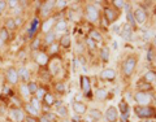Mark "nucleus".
<instances>
[{"label": "nucleus", "instance_id": "34", "mask_svg": "<svg viewBox=\"0 0 156 122\" xmlns=\"http://www.w3.org/2000/svg\"><path fill=\"white\" fill-rule=\"evenodd\" d=\"M112 3H113L117 7V8H124V7L126 5V3L124 1V0H113Z\"/></svg>", "mask_w": 156, "mask_h": 122}, {"label": "nucleus", "instance_id": "8", "mask_svg": "<svg viewBox=\"0 0 156 122\" xmlns=\"http://www.w3.org/2000/svg\"><path fill=\"white\" fill-rule=\"evenodd\" d=\"M100 78L101 79H105V81H113L116 78V71L113 69H104L103 71L100 73Z\"/></svg>", "mask_w": 156, "mask_h": 122}, {"label": "nucleus", "instance_id": "14", "mask_svg": "<svg viewBox=\"0 0 156 122\" xmlns=\"http://www.w3.org/2000/svg\"><path fill=\"white\" fill-rule=\"evenodd\" d=\"M53 4H55V1H52V0L47 1V3L43 5V8H42V14H43V16H47V14H48L49 10H51L52 7H53Z\"/></svg>", "mask_w": 156, "mask_h": 122}, {"label": "nucleus", "instance_id": "11", "mask_svg": "<svg viewBox=\"0 0 156 122\" xmlns=\"http://www.w3.org/2000/svg\"><path fill=\"white\" fill-rule=\"evenodd\" d=\"M132 35H133V29H132V26H130L129 24L124 25L122 30H121V37H122L125 40H128V39H130V38H132Z\"/></svg>", "mask_w": 156, "mask_h": 122}, {"label": "nucleus", "instance_id": "42", "mask_svg": "<svg viewBox=\"0 0 156 122\" xmlns=\"http://www.w3.org/2000/svg\"><path fill=\"white\" fill-rule=\"evenodd\" d=\"M21 91H22V94H24V96H28L30 92H29V90H28V87L26 86H22L21 87Z\"/></svg>", "mask_w": 156, "mask_h": 122}, {"label": "nucleus", "instance_id": "17", "mask_svg": "<svg viewBox=\"0 0 156 122\" xmlns=\"http://www.w3.org/2000/svg\"><path fill=\"white\" fill-rule=\"evenodd\" d=\"M35 60H37V62L39 65H46L47 64V61H48V57H47V55L46 53H39V55L35 57Z\"/></svg>", "mask_w": 156, "mask_h": 122}, {"label": "nucleus", "instance_id": "9", "mask_svg": "<svg viewBox=\"0 0 156 122\" xmlns=\"http://www.w3.org/2000/svg\"><path fill=\"white\" fill-rule=\"evenodd\" d=\"M73 109L78 116H81V114H85L86 113L87 107H86V104L82 103V101H74L73 103Z\"/></svg>", "mask_w": 156, "mask_h": 122}, {"label": "nucleus", "instance_id": "49", "mask_svg": "<svg viewBox=\"0 0 156 122\" xmlns=\"http://www.w3.org/2000/svg\"><path fill=\"white\" fill-rule=\"evenodd\" d=\"M73 121H74V122H81V117L76 114V116H73Z\"/></svg>", "mask_w": 156, "mask_h": 122}, {"label": "nucleus", "instance_id": "10", "mask_svg": "<svg viewBox=\"0 0 156 122\" xmlns=\"http://www.w3.org/2000/svg\"><path fill=\"white\" fill-rule=\"evenodd\" d=\"M11 116H12V118L14 119L16 122H22L25 119L24 112H22L21 109H18V108H14V109H12V112H11Z\"/></svg>", "mask_w": 156, "mask_h": 122}, {"label": "nucleus", "instance_id": "56", "mask_svg": "<svg viewBox=\"0 0 156 122\" xmlns=\"http://www.w3.org/2000/svg\"><path fill=\"white\" fill-rule=\"evenodd\" d=\"M0 14H1V9H0Z\"/></svg>", "mask_w": 156, "mask_h": 122}, {"label": "nucleus", "instance_id": "31", "mask_svg": "<svg viewBox=\"0 0 156 122\" xmlns=\"http://www.w3.org/2000/svg\"><path fill=\"white\" fill-rule=\"evenodd\" d=\"M26 112L30 113L31 116H37V114H38V110L35 109L31 104H28V105H26Z\"/></svg>", "mask_w": 156, "mask_h": 122}, {"label": "nucleus", "instance_id": "25", "mask_svg": "<svg viewBox=\"0 0 156 122\" xmlns=\"http://www.w3.org/2000/svg\"><path fill=\"white\" fill-rule=\"evenodd\" d=\"M55 38H56V34L53 33V31H49V33H47L46 44H52V43H53V40H55Z\"/></svg>", "mask_w": 156, "mask_h": 122}, {"label": "nucleus", "instance_id": "44", "mask_svg": "<svg viewBox=\"0 0 156 122\" xmlns=\"http://www.w3.org/2000/svg\"><path fill=\"white\" fill-rule=\"evenodd\" d=\"M56 52H57V46L52 44L51 48H49V53H56Z\"/></svg>", "mask_w": 156, "mask_h": 122}, {"label": "nucleus", "instance_id": "29", "mask_svg": "<svg viewBox=\"0 0 156 122\" xmlns=\"http://www.w3.org/2000/svg\"><path fill=\"white\" fill-rule=\"evenodd\" d=\"M38 26H39V20H38V18H34V20H33V24H31V28L29 29V33L33 34L34 31H37Z\"/></svg>", "mask_w": 156, "mask_h": 122}, {"label": "nucleus", "instance_id": "51", "mask_svg": "<svg viewBox=\"0 0 156 122\" xmlns=\"http://www.w3.org/2000/svg\"><path fill=\"white\" fill-rule=\"evenodd\" d=\"M26 121H28V122H37L33 117H26Z\"/></svg>", "mask_w": 156, "mask_h": 122}, {"label": "nucleus", "instance_id": "27", "mask_svg": "<svg viewBox=\"0 0 156 122\" xmlns=\"http://www.w3.org/2000/svg\"><path fill=\"white\" fill-rule=\"evenodd\" d=\"M107 95H108V92L104 89H98V91H96V96H98V99H100V100H104V99L107 98Z\"/></svg>", "mask_w": 156, "mask_h": 122}, {"label": "nucleus", "instance_id": "28", "mask_svg": "<svg viewBox=\"0 0 156 122\" xmlns=\"http://www.w3.org/2000/svg\"><path fill=\"white\" fill-rule=\"evenodd\" d=\"M120 112L122 113V114H129V107L124 100L120 103Z\"/></svg>", "mask_w": 156, "mask_h": 122}, {"label": "nucleus", "instance_id": "22", "mask_svg": "<svg viewBox=\"0 0 156 122\" xmlns=\"http://www.w3.org/2000/svg\"><path fill=\"white\" fill-rule=\"evenodd\" d=\"M55 28H56V31H65L66 30V21H64V20L57 21V24L55 25Z\"/></svg>", "mask_w": 156, "mask_h": 122}, {"label": "nucleus", "instance_id": "1", "mask_svg": "<svg viewBox=\"0 0 156 122\" xmlns=\"http://www.w3.org/2000/svg\"><path fill=\"white\" fill-rule=\"evenodd\" d=\"M135 66H137V58L135 57H128L126 61L124 62V73L125 75H132L134 71Z\"/></svg>", "mask_w": 156, "mask_h": 122}, {"label": "nucleus", "instance_id": "30", "mask_svg": "<svg viewBox=\"0 0 156 122\" xmlns=\"http://www.w3.org/2000/svg\"><path fill=\"white\" fill-rule=\"evenodd\" d=\"M28 90H29V92H30V94H37V91H38L37 83H35V82H30L28 85Z\"/></svg>", "mask_w": 156, "mask_h": 122}, {"label": "nucleus", "instance_id": "55", "mask_svg": "<svg viewBox=\"0 0 156 122\" xmlns=\"http://www.w3.org/2000/svg\"><path fill=\"white\" fill-rule=\"evenodd\" d=\"M153 42H155V44H156V34H155V37H153Z\"/></svg>", "mask_w": 156, "mask_h": 122}, {"label": "nucleus", "instance_id": "2", "mask_svg": "<svg viewBox=\"0 0 156 122\" xmlns=\"http://www.w3.org/2000/svg\"><path fill=\"white\" fill-rule=\"evenodd\" d=\"M135 113H137L138 117L141 118H151V116L153 114V109L151 107H141L138 105L137 108H134Z\"/></svg>", "mask_w": 156, "mask_h": 122}, {"label": "nucleus", "instance_id": "45", "mask_svg": "<svg viewBox=\"0 0 156 122\" xmlns=\"http://www.w3.org/2000/svg\"><path fill=\"white\" fill-rule=\"evenodd\" d=\"M46 116L48 117L49 121H55V119H56V116H55V114H52V113H47Z\"/></svg>", "mask_w": 156, "mask_h": 122}, {"label": "nucleus", "instance_id": "52", "mask_svg": "<svg viewBox=\"0 0 156 122\" xmlns=\"http://www.w3.org/2000/svg\"><path fill=\"white\" fill-rule=\"evenodd\" d=\"M85 122H94V119L91 118V117H87V118H86V121Z\"/></svg>", "mask_w": 156, "mask_h": 122}, {"label": "nucleus", "instance_id": "15", "mask_svg": "<svg viewBox=\"0 0 156 122\" xmlns=\"http://www.w3.org/2000/svg\"><path fill=\"white\" fill-rule=\"evenodd\" d=\"M18 78H21L22 81H28L29 79V75H30V73H29V70L26 69V68H21L18 71Z\"/></svg>", "mask_w": 156, "mask_h": 122}, {"label": "nucleus", "instance_id": "12", "mask_svg": "<svg viewBox=\"0 0 156 122\" xmlns=\"http://www.w3.org/2000/svg\"><path fill=\"white\" fill-rule=\"evenodd\" d=\"M104 14H105V18H107L108 22H115L117 18V14L113 9H111V8H105L104 10Z\"/></svg>", "mask_w": 156, "mask_h": 122}, {"label": "nucleus", "instance_id": "21", "mask_svg": "<svg viewBox=\"0 0 156 122\" xmlns=\"http://www.w3.org/2000/svg\"><path fill=\"white\" fill-rule=\"evenodd\" d=\"M126 13H128V21L130 22V26H135L134 16H133V13H132V8L129 5H126Z\"/></svg>", "mask_w": 156, "mask_h": 122}, {"label": "nucleus", "instance_id": "35", "mask_svg": "<svg viewBox=\"0 0 156 122\" xmlns=\"http://www.w3.org/2000/svg\"><path fill=\"white\" fill-rule=\"evenodd\" d=\"M86 43H87V46L90 47V49H95V48H96V43H95L92 39H90V38L86 39Z\"/></svg>", "mask_w": 156, "mask_h": 122}, {"label": "nucleus", "instance_id": "36", "mask_svg": "<svg viewBox=\"0 0 156 122\" xmlns=\"http://www.w3.org/2000/svg\"><path fill=\"white\" fill-rule=\"evenodd\" d=\"M39 44H40V40L38 39V38L37 39H34V42L31 43V49H38L39 48Z\"/></svg>", "mask_w": 156, "mask_h": 122}, {"label": "nucleus", "instance_id": "5", "mask_svg": "<svg viewBox=\"0 0 156 122\" xmlns=\"http://www.w3.org/2000/svg\"><path fill=\"white\" fill-rule=\"evenodd\" d=\"M117 118H118V112L115 107H109L105 112V119L108 122H116Z\"/></svg>", "mask_w": 156, "mask_h": 122}, {"label": "nucleus", "instance_id": "40", "mask_svg": "<svg viewBox=\"0 0 156 122\" xmlns=\"http://www.w3.org/2000/svg\"><path fill=\"white\" fill-rule=\"evenodd\" d=\"M44 95H46L44 90H43V89H38V91H37V96H38V99L44 98Z\"/></svg>", "mask_w": 156, "mask_h": 122}, {"label": "nucleus", "instance_id": "54", "mask_svg": "<svg viewBox=\"0 0 156 122\" xmlns=\"http://www.w3.org/2000/svg\"><path fill=\"white\" fill-rule=\"evenodd\" d=\"M143 122H152V119H144Z\"/></svg>", "mask_w": 156, "mask_h": 122}, {"label": "nucleus", "instance_id": "46", "mask_svg": "<svg viewBox=\"0 0 156 122\" xmlns=\"http://www.w3.org/2000/svg\"><path fill=\"white\" fill-rule=\"evenodd\" d=\"M7 4H9L11 7H17V4H18V1H14V0H11V1H7Z\"/></svg>", "mask_w": 156, "mask_h": 122}, {"label": "nucleus", "instance_id": "23", "mask_svg": "<svg viewBox=\"0 0 156 122\" xmlns=\"http://www.w3.org/2000/svg\"><path fill=\"white\" fill-rule=\"evenodd\" d=\"M100 57L103 58V61H108V58H109V49L103 47L100 49Z\"/></svg>", "mask_w": 156, "mask_h": 122}, {"label": "nucleus", "instance_id": "7", "mask_svg": "<svg viewBox=\"0 0 156 122\" xmlns=\"http://www.w3.org/2000/svg\"><path fill=\"white\" fill-rule=\"evenodd\" d=\"M7 78H8V82H9V83L16 85V83L18 82V73L16 71V69L9 68L8 71H7Z\"/></svg>", "mask_w": 156, "mask_h": 122}, {"label": "nucleus", "instance_id": "18", "mask_svg": "<svg viewBox=\"0 0 156 122\" xmlns=\"http://www.w3.org/2000/svg\"><path fill=\"white\" fill-rule=\"evenodd\" d=\"M89 38L94 40L95 43H96V42H101V35H100V34H99L96 30H91V31H90Z\"/></svg>", "mask_w": 156, "mask_h": 122}, {"label": "nucleus", "instance_id": "26", "mask_svg": "<svg viewBox=\"0 0 156 122\" xmlns=\"http://www.w3.org/2000/svg\"><path fill=\"white\" fill-rule=\"evenodd\" d=\"M60 44L63 47H65V48H68V47L70 46V38H69V35H64L61 38V40H60Z\"/></svg>", "mask_w": 156, "mask_h": 122}, {"label": "nucleus", "instance_id": "50", "mask_svg": "<svg viewBox=\"0 0 156 122\" xmlns=\"http://www.w3.org/2000/svg\"><path fill=\"white\" fill-rule=\"evenodd\" d=\"M7 5V1H0V9L3 10L4 9V7Z\"/></svg>", "mask_w": 156, "mask_h": 122}, {"label": "nucleus", "instance_id": "48", "mask_svg": "<svg viewBox=\"0 0 156 122\" xmlns=\"http://www.w3.org/2000/svg\"><path fill=\"white\" fill-rule=\"evenodd\" d=\"M39 121H40V122H51V121H49V119H48V117L46 116V114H44V116H43V117H40V119H39Z\"/></svg>", "mask_w": 156, "mask_h": 122}, {"label": "nucleus", "instance_id": "39", "mask_svg": "<svg viewBox=\"0 0 156 122\" xmlns=\"http://www.w3.org/2000/svg\"><path fill=\"white\" fill-rule=\"evenodd\" d=\"M57 113L61 116H66V108L65 107H59L57 108Z\"/></svg>", "mask_w": 156, "mask_h": 122}, {"label": "nucleus", "instance_id": "43", "mask_svg": "<svg viewBox=\"0 0 156 122\" xmlns=\"http://www.w3.org/2000/svg\"><path fill=\"white\" fill-rule=\"evenodd\" d=\"M139 87H143V89L142 90H150V85H148V83H139Z\"/></svg>", "mask_w": 156, "mask_h": 122}, {"label": "nucleus", "instance_id": "16", "mask_svg": "<svg viewBox=\"0 0 156 122\" xmlns=\"http://www.w3.org/2000/svg\"><path fill=\"white\" fill-rule=\"evenodd\" d=\"M89 117H91L94 121H96V119L101 118V113L99 109H90L89 110Z\"/></svg>", "mask_w": 156, "mask_h": 122}, {"label": "nucleus", "instance_id": "33", "mask_svg": "<svg viewBox=\"0 0 156 122\" xmlns=\"http://www.w3.org/2000/svg\"><path fill=\"white\" fill-rule=\"evenodd\" d=\"M8 37H9V35H8L7 29H1V30H0V39L3 40V42H5V40L8 39Z\"/></svg>", "mask_w": 156, "mask_h": 122}, {"label": "nucleus", "instance_id": "4", "mask_svg": "<svg viewBox=\"0 0 156 122\" xmlns=\"http://www.w3.org/2000/svg\"><path fill=\"white\" fill-rule=\"evenodd\" d=\"M86 16H87V18L90 21H96L99 17V12L96 9V7L92 5V4H89V5H86Z\"/></svg>", "mask_w": 156, "mask_h": 122}, {"label": "nucleus", "instance_id": "3", "mask_svg": "<svg viewBox=\"0 0 156 122\" xmlns=\"http://www.w3.org/2000/svg\"><path fill=\"white\" fill-rule=\"evenodd\" d=\"M134 99L141 107H147V104L150 103V100H151V95L144 91H141V92H138V94H135Z\"/></svg>", "mask_w": 156, "mask_h": 122}, {"label": "nucleus", "instance_id": "32", "mask_svg": "<svg viewBox=\"0 0 156 122\" xmlns=\"http://www.w3.org/2000/svg\"><path fill=\"white\" fill-rule=\"evenodd\" d=\"M5 26H7V29H9V30H13V29H16L14 20L8 18V20H7V22H5Z\"/></svg>", "mask_w": 156, "mask_h": 122}, {"label": "nucleus", "instance_id": "20", "mask_svg": "<svg viewBox=\"0 0 156 122\" xmlns=\"http://www.w3.org/2000/svg\"><path fill=\"white\" fill-rule=\"evenodd\" d=\"M55 24V20L53 18H48V21H46L44 24H43V28L42 30L44 31V33H49V29L52 28V25Z\"/></svg>", "mask_w": 156, "mask_h": 122}, {"label": "nucleus", "instance_id": "24", "mask_svg": "<svg viewBox=\"0 0 156 122\" xmlns=\"http://www.w3.org/2000/svg\"><path fill=\"white\" fill-rule=\"evenodd\" d=\"M43 99H44V103H46L47 107H48V105H52V104H55V99H53V96H52L51 94H46Z\"/></svg>", "mask_w": 156, "mask_h": 122}, {"label": "nucleus", "instance_id": "47", "mask_svg": "<svg viewBox=\"0 0 156 122\" xmlns=\"http://www.w3.org/2000/svg\"><path fill=\"white\" fill-rule=\"evenodd\" d=\"M153 58V52L152 51H148V55H147V60L151 61Z\"/></svg>", "mask_w": 156, "mask_h": 122}, {"label": "nucleus", "instance_id": "6", "mask_svg": "<svg viewBox=\"0 0 156 122\" xmlns=\"http://www.w3.org/2000/svg\"><path fill=\"white\" fill-rule=\"evenodd\" d=\"M133 16H134V21L137 22V24H143V22L146 21V12H144V9H142V8L135 9Z\"/></svg>", "mask_w": 156, "mask_h": 122}, {"label": "nucleus", "instance_id": "37", "mask_svg": "<svg viewBox=\"0 0 156 122\" xmlns=\"http://www.w3.org/2000/svg\"><path fill=\"white\" fill-rule=\"evenodd\" d=\"M56 91H59L60 94H63V92L65 91V86L63 85V83H57V85H56Z\"/></svg>", "mask_w": 156, "mask_h": 122}, {"label": "nucleus", "instance_id": "13", "mask_svg": "<svg viewBox=\"0 0 156 122\" xmlns=\"http://www.w3.org/2000/svg\"><path fill=\"white\" fill-rule=\"evenodd\" d=\"M81 89L86 94L90 92V81L87 77H81Z\"/></svg>", "mask_w": 156, "mask_h": 122}, {"label": "nucleus", "instance_id": "41", "mask_svg": "<svg viewBox=\"0 0 156 122\" xmlns=\"http://www.w3.org/2000/svg\"><path fill=\"white\" fill-rule=\"evenodd\" d=\"M55 4H56L57 7H60V8H64V7L68 3H66V1H64V0H59V1H56Z\"/></svg>", "mask_w": 156, "mask_h": 122}, {"label": "nucleus", "instance_id": "53", "mask_svg": "<svg viewBox=\"0 0 156 122\" xmlns=\"http://www.w3.org/2000/svg\"><path fill=\"white\" fill-rule=\"evenodd\" d=\"M8 92H9V90H8V89L5 87V89H4V94H8Z\"/></svg>", "mask_w": 156, "mask_h": 122}, {"label": "nucleus", "instance_id": "38", "mask_svg": "<svg viewBox=\"0 0 156 122\" xmlns=\"http://www.w3.org/2000/svg\"><path fill=\"white\" fill-rule=\"evenodd\" d=\"M31 105H33L34 108L37 110H39V101H38V99H31Z\"/></svg>", "mask_w": 156, "mask_h": 122}, {"label": "nucleus", "instance_id": "19", "mask_svg": "<svg viewBox=\"0 0 156 122\" xmlns=\"http://www.w3.org/2000/svg\"><path fill=\"white\" fill-rule=\"evenodd\" d=\"M156 81V74L153 73V71H148V73H146V75H144V82L146 83H152Z\"/></svg>", "mask_w": 156, "mask_h": 122}]
</instances>
